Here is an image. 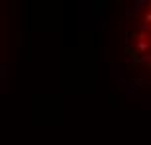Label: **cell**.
Here are the masks:
<instances>
[{
    "mask_svg": "<svg viewBox=\"0 0 151 145\" xmlns=\"http://www.w3.org/2000/svg\"><path fill=\"white\" fill-rule=\"evenodd\" d=\"M128 43L134 59L151 71V4H147V8H141L134 16Z\"/></svg>",
    "mask_w": 151,
    "mask_h": 145,
    "instance_id": "6da1fadb",
    "label": "cell"
}]
</instances>
